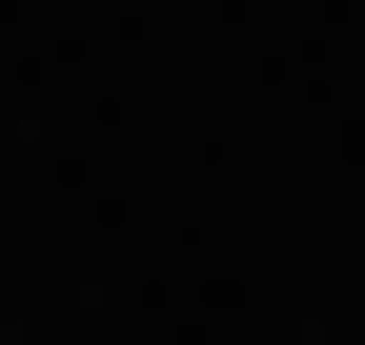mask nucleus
I'll return each instance as SVG.
<instances>
[]
</instances>
